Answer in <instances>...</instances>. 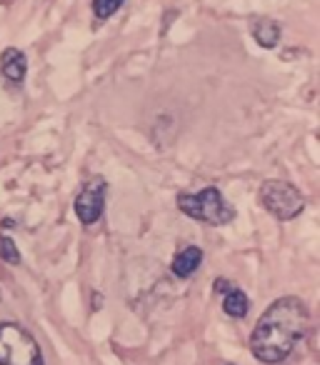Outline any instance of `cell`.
<instances>
[{
    "label": "cell",
    "instance_id": "cell-2",
    "mask_svg": "<svg viewBox=\"0 0 320 365\" xmlns=\"http://www.w3.org/2000/svg\"><path fill=\"white\" fill-rule=\"evenodd\" d=\"M175 205L183 215L208 225H228L235 220V208L225 200L220 188L205 185L198 193H180L175 198Z\"/></svg>",
    "mask_w": 320,
    "mask_h": 365
},
{
    "label": "cell",
    "instance_id": "cell-9",
    "mask_svg": "<svg viewBox=\"0 0 320 365\" xmlns=\"http://www.w3.org/2000/svg\"><path fill=\"white\" fill-rule=\"evenodd\" d=\"M248 310H250V298L243 288L233 285L230 290H225L223 293V313L228 315V318L243 320L245 315H248Z\"/></svg>",
    "mask_w": 320,
    "mask_h": 365
},
{
    "label": "cell",
    "instance_id": "cell-6",
    "mask_svg": "<svg viewBox=\"0 0 320 365\" xmlns=\"http://www.w3.org/2000/svg\"><path fill=\"white\" fill-rule=\"evenodd\" d=\"M0 73L11 86H23L28 76V58L21 48H6L0 53Z\"/></svg>",
    "mask_w": 320,
    "mask_h": 365
},
{
    "label": "cell",
    "instance_id": "cell-4",
    "mask_svg": "<svg viewBox=\"0 0 320 365\" xmlns=\"http://www.w3.org/2000/svg\"><path fill=\"white\" fill-rule=\"evenodd\" d=\"M258 200L273 218L283 220V223L295 220L305 210V198L300 195V190L293 182L278 180V178H270L260 185Z\"/></svg>",
    "mask_w": 320,
    "mask_h": 365
},
{
    "label": "cell",
    "instance_id": "cell-11",
    "mask_svg": "<svg viewBox=\"0 0 320 365\" xmlns=\"http://www.w3.org/2000/svg\"><path fill=\"white\" fill-rule=\"evenodd\" d=\"M123 3H125V0H93L91 3L93 16H96L98 21H108V18H113L118 11H120Z\"/></svg>",
    "mask_w": 320,
    "mask_h": 365
},
{
    "label": "cell",
    "instance_id": "cell-1",
    "mask_svg": "<svg viewBox=\"0 0 320 365\" xmlns=\"http://www.w3.org/2000/svg\"><path fill=\"white\" fill-rule=\"evenodd\" d=\"M310 328L308 305L295 295L278 298L265 308L250 333V353L265 365H278L293 353Z\"/></svg>",
    "mask_w": 320,
    "mask_h": 365
},
{
    "label": "cell",
    "instance_id": "cell-8",
    "mask_svg": "<svg viewBox=\"0 0 320 365\" xmlns=\"http://www.w3.org/2000/svg\"><path fill=\"white\" fill-rule=\"evenodd\" d=\"M248 28H250V36L255 38V43L260 48H265V51L278 48L280 36H283V28H280L278 21H273V18H250Z\"/></svg>",
    "mask_w": 320,
    "mask_h": 365
},
{
    "label": "cell",
    "instance_id": "cell-7",
    "mask_svg": "<svg viewBox=\"0 0 320 365\" xmlns=\"http://www.w3.org/2000/svg\"><path fill=\"white\" fill-rule=\"evenodd\" d=\"M203 258H205L203 248H198V245H185V248H180L178 253H175L173 263H170V270H173L175 278L188 280V278H193L195 270L200 268Z\"/></svg>",
    "mask_w": 320,
    "mask_h": 365
},
{
    "label": "cell",
    "instance_id": "cell-3",
    "mask_svg": "<svg viewBox=\"0 0 320 365\" xmlns=\"http://www.w3.org/2000/svg\"><path fill=\"white\" fill-rule=\"evenodd\" d=\"M0 365H46V358L23 325L0 320Z\"/></svg>",
    "mask_w": 320,
    "mask_h": 365
},
{
    "label": "cell",
    "instance_id": "cell-5",
    "mask_svg": "<svg viewBox=\"0 0 320 365\" xmlns=\"http://www.w3.org/2000/svg\"><path fill=\"white\" fill-rule=\"evenodd\" d=\"M105 193H108V182L105 178L93 175L91 180H86V185L81 188V193L76 195V210L78 220L83 225H96L103 218V210H105Z\"/></svg>",
    "mask_w": 320,
    "mask_h": 365
},
{
    "label": "cell",
    "instance_id": "cell-12",
    "mask_svg": "<svg viewBox=\"0 0 320 365\" xmlns=\"http://www.w3.org/2000/svg\"><path fill=\"white\" fill-rule=\"evenodd\" d=\"M213 288H215V293H218V295H223L225 290H230V288H233V283H230L228 278H215Z\"/></svg>",
    "mask_w": 320,
    "mask_h": 365
},
{
    "label": "cell",
    "instance_id": "cell-10",
    "mask_svg": "<svg viewBox=\"0 0 320 365\" xmlns=\"http://www.w3.org/2000/svg\"><path fill=\"white\" fill-rule=\"evenodd\" d=\"M0 260L8 265H21L23 263V255L21 248L16 245V240L11 235H0Z\"/></svg>",
    "mask_w": 320,
    "mask_h": 365
}]
</instances>
